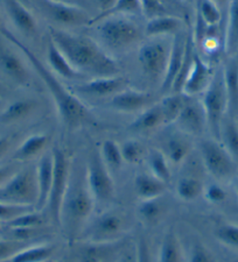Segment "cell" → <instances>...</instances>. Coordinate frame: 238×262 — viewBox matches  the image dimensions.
<instances>
[{
	"mask_svg": "<svg viewBox=\"0 0 238 262\" xmlns=\"http://www.w3.org/2000/svg\"><path fill=\"white\" fill-rule=\"evenodd\" d=\"M214 73L215 70L199 54H195L193 64L185 79L181 94L188 97L203 94L210 84Z\"/></svg>",
	"mask_w": 238,
	"mask_h": 262,
	"instance_id": "2e32d148",
	"label": "cell"
},
{
	"mask_svg": "<svg viewBox=\"0 0 238 262\" xmlns=\"http://www.w3.org/2000/svg\"><path fill=\"white\" fill-rule=\"evenodd\" d=\"M36 108V101L33 99H18L11 103L0 113V124L10 125L26 119Z\"/></svg>",
	"mask_w": 238,
	"mask_h": 262,
	"instance_id": "f1b7e54d",
	"label": "cell"
},
{
	"mask_svg": "<svg viewBox=\"0 0 238 262\" xmlns=\"http://www.w3.org/2000/svg\"><path fill=\"white\" fill-rule=\"evenodd\" d=\"M215 236L221 244L238 249V225L230 223L221 224L216 227Z\"/></svg>",
	"mask_w": 238,
	"mask_h": 262,
	"instance_id": "ee69618b",
	"label": "cell"
},
{
	"mask_svg": "<svg viewBox=\"0 0 238 262\" xmlns=\"http://www.w3.org/2000/svg\"><path fill=\"white\" fill-rule=\"evenodd\" d=\"M50 143V137L45 133L33 134L20 143L12 156V160L18 162L29 161L35 156L44 153Z\"/></svg>",
	"mask_w": 238,
	"mask_h": 262,
	"instance_id": "cb8c5ba5",
	"label": "cell"
},
{
	"mask_svg": "<svg viewBox=\"0 0 238 262\" xmlns=\"http://www.w3.org/2000/svg\"><path fill=\"white\" fill-rule=\"evenodd\" d=\"M235 190H236V193H237V197H238V180L235 183Z\"/></svg>",
	"mask_w": 238,
	"mask_h": 262,
	"instance_id": "6f0895ef",
	"label": "cell"
},
{
	"mask_svg": "<svg viewBox=\"0 0 238 262\" xmlns=\"http://www.w3.org/2000/svg\"><path fill=\"white\" fill-rule=\"evenodd\" d=\"M147 166L150 169V172L155 176L160 181L168 183L172 179L171 166H169L168 160L166 158L163 151L159 149H152L150 153L146 155Z\"/></svg>",
	"mask_w": 238,
	"mask_h": 262,
	"instance_id": "d6a6232c",
	"label": "cell"
},
{
	"mask_svg": "<svg viewBox=\"0 0 238 262\" xmlns=\"http://www.w3.org/2000/svg\"><path fill=\"white\" fill-rule=\"evenodd\" d=\"M134 248L137 262H156L154 256H153L150 244H148V242L144 236H140Z\"/></svg>",
	"mask_w": 238,
	"mask_h": 262,
	"instance_id": "681fc988",
	"label": "cell"
},
{
	"mask_svg": "<svg viewBox=\"0 0 238 262\" xmlns=\"http://www.w3.org/2000/svg\"><path fill=\"white\" fill-rule=\"evenodd\" d=\"M116 244H88L81 249L77 262H108L110 255L114 254Z\"/></svg>",
	"mask_w": 238,
	"mask_h": 262,
	"instance_id": "836d02e7",
	"label": "cell"
},
{
	"mask_svg": "<svg viewBox=\"0 0 238 262\" xmlns=\"http://www.w3.org/2000/svg\"><path fill=\"white\" fill-rule=\"evenodd\" d=\"M2 28H4V26H3V23H2V19H0V29Z\"/></svg>",
	"mask_w": 238,
	"mask_h": 262,
	"instance_id": "91938a15",
	"label": "cell"
},
{
	"mask_svg": "<svg viewBox=\"0 0 238 262\" xmlns=\"http://www.w3.org/2000/svg\"><path fill=\"white\" fill-rule=\"evenodd\" d=\"M203 196L206 201L211 203V204H221L227 200V191L219 183H210L203 189Z\"/></svg>",
	"mask_w": 238,
	"mask_h": 262,
	"instance_id": "7dc6e473",
	"label": "cell"
},
{
	"mask_svg": "<svg viewBox=\"0 0 238 262\" xmlns=\"http://www.w3.org/2000/svg\"><path fill=\"white\" fill-rule=\"evenodd\" d=\"M186 134L179 130L177 134H173L165 141L164 149L161 150L171 164H181L188 158L192 150V145Z\"/></svg>",
	"mask_w": 238,
	"mask_h": 262,
	"instance_id": "4316f807",
	"label": "cell"
},
{
	"mask_svg": "<svg viewBox=\"0 0 238 262\" xmlns=\"http://www.w3.org/2000/svg\"><path fill=\"white\" fill-rule=\"evenodd\" d=\"M201 103L206 113L208 127L210 128L216 140H220L221 127L225 113L228 112V98L224 88L222 68L215 70L210 84L203 92Z\"/></svg>",
	"mask_w": 238,
	"mask_h": 262,
	"instance_id": "52a82bcc",
	"label": "cell"
},
{
	"mask_svg": "<svg viewBox=\"0 0 238 262\" xmlns=\"http://www.w3.org/2000/svg\"><path fill=\"white\" fill-rule=\"evenodd\" d=\"M211 2H214L215 4H217V5H219V4H221V3H225L227 0H211Z\"/></svg>",
	"mask_w": 238,
	"mask_h": 262,
	"instance_id": "9f6ffc18",
	"label": "cell"
},
{
	"mask_svg": "<svg viewBox=\"0 0 238 262\" xmlns=\"http://www.w3.org/2000/svg\"><path fill=\"white\" fill-rule=\"evenodd\" d=\"M186 96L182 94H173L160 101L159 106L164 117L165 126L175 124L177 117L180 116L181 110L184 107Z\"/></svg>",
	"mask_w": 238,
	"mask_h": 262,
	"instance_id": "d590c367",
	"label": "cell"
},
{
	"mask_svg": "<svg viewBox=\"0 0 238 262\" xmlns=\"http://www.w3.org/2000/svg\"><path fill=\"white\" fill-rule=\"evenodd\" d=\"M197 16L208 27L219 26L222 20V13H221L219 5L211 0H199Z\"/></svg>",
	"mask_w": 238,
	"mask_h": 262,
	"instance_id": "b9f144b4",
	"label": "cell"
},
{
	"mask_svg": "<svg viewBox=\"0 0 238 262\" xmlns=\"http://www.w3.org/2000/svg\"><path fill=\"white\" fill-rule=\"evenodd\" d=\"M169 50L171 46H167L164 41L158 39H153L140 47L138 60L143 74L148 79H164L167 69Z\"/></svg>",
	"mask_w": 238,
	"mask_h": 262,
	"instance_id": "8fae6325",
	"label": "cell"
},
{
	"mask_svg": "<svg viewBox=\"0 0 238 262\" xmlns=\"http://www.w3.org/2000/svg\"><path fill=\"white\" fill-rule=\"evenodd\" d=\"M52 2L66 4V5H71V6H77L81 8H84L88 4V0H52Z\"/></svg>",
	"mask_w": 238,
	"mask_h": 262,
	"instance_id": "11a10c76",
	"label": "cell"
},
{
	"mask_svg": "<svg viewBox=\"0 0 238 262\" xmlns=\"http://www.w3.org/2000/svg\"><path fill=\"white\" fill-rule=\"evenodd\" d=\"M47 62H48L49 69L55 75L66 79H77L84 77L81 75L75 68L70 64V62L67 60V57L61 53L54 42L50 40L47 48Z\"/></svg>",
	"mask_w": 238,
	"mask_h": 262,
	"instance_id": "d4e9b609",
	"label": "cell"
},
{
	"mask_svg": "<svg viewBox=\"0 0 238 262\" xmlns=\"http://www.w3.org/2000/svg\"><path fill=\"white\" fill-rule=\"evenodd\" d=\"M224 50L229 57L236 56L238 53V0H231L229 6Z\"/></svg>",
	"mask_w": 238,
	"mask_h": 262,
	"instance_id": "f546056e",
	"label": "cell"
},
{
	"mask_svg": "<svg viewBox=\"0 0 238 262\" xmlns=\"http://www.w3.org/2000/svg\"><path fill=\"white\" fill-rule=\"evenodd\" d=\"M122 155L124 162L130 164H138L146 158V149L138 140H126L121 145Z\"/></svg>",
	"mask_w": 238,
	"mask_h": 262,
	"instance_id": "7bdbcfd3",
	"label": "cell"
},
{
	"mask_svg": "<svg viewBox=\"0 0 238 262\" xmlns=\"http://www.w3.org/2000/svg\"><path fill=\"white\" fill-rule=\"evenodd\" d=\"M52 151L54 158V175L49 201L46 209L48 211V214L53 223L60 226L61 206L63 203V198H65L67 192L68 185H69L71 167L69 158H68L65 150L58 147H55Z\"/></svg>",
	"mask_w": 238,
	"mask_h": 262,
	"instance_id": "ba28073f",
	"label": "cell"
},
{
	"mask_svg": "<svg viewBox=\"0 0 238 262\" xmlns=\"http://www.w3.org/2000/svg\"><path fill=\"white\" fill-rule=\"evenodd\" d=\"M12 146L11 137H0V159L4 158Z\"/></svg>",
	"mask_w": 238,
	"mask_h": 262,
	"instance_id": "f5cc1de1",
	"label": "cell"
},
{
	"mask_svg": "<svg viewBox=\"0 0 238 262\" xmlns=\"http://www.w3.org/2000/svg\"><path fill=\"white\" fill-rule=\"evenodd\" d=\"M202 182L196 177L193 176H185L179 180L176 184V195L182 201L192 202L197 200V198L203 193Z\"/></svg>",
	"mask_w": 238,
	"mask_h": 262,
	"instance_id": "8d00e7d4",
	"label": "cell"
},
{
	"mask_svg": "<svg viewBox=\"0 0 238 262\" xmlns=\"http://www.w3.org/2000/svg\"><path fill=\"white\" fill-rule=\"evenodd\" d=\"M188 262H216L215 256L205 244L195 242L189 252Z\"/></svg>",
	"mask_w": 238,
	"mask_h": 262,
	"instance_id": "f6af8a7d",
	"label": "cell"
},
{
	"mask_svg": "<svg viewBox=\"0 0 238 262\" xmlns=\"http://www.w3.org/2000/svg\"><path fill=\"white\" fill-rule=\"evenodd\" d=\"M31 209H34V208L11 205V204H7V203L0 202V222H5V223L11 222L12 219L16 218L21 213L26 212V211Z\"/></svg>",
	"mask_w": 238,
	"mask_h": 262,
	"instance_id": "c3c4849f",
	"label": "cell"
},
{
	"mask_svg": "<svg viewBox=\"0 0 238 262\" xmlns=\"http://www.w3.org/2000/svg\"><path fill=\"white\" fill-rule=\"evenodd\" d=\"M142 13L147 19L161 15H174L184 19L186 4L182 0H140Z\"/></svg>",
	"mask_w": 238,
	"mask_h": 262,
	"instance_id": "44dd1931",
	"label": "cell"
},
{
	"mask_svg": "<svg viewBox=\"0 0 238 262\" xmlns=\"http://www.w3.org/2000/svg\"><path fill=\"white\" fill-rule=\"evenodd\" d=\"M45 224V217L42 211L31 209L21 213L18 217L7 223L8 229H41Z\"/></svg>",
	"mask_w": 238,
	"mask_h": 262,
	"instance_id": "ab89813d",
	"label": "cell"
},
{
	"mask_svg": "<svg viewBox=\"0 0 238 262\" xmlns=\"http://www.w3.org/2000/svg\"><path fill=\"white\" fill-rule=\"evenodd\" d=\"M189 34L181 31L174 35V39L169 50V57L167 63V69H166L165 77L161 82V90L168 91L172 90L173 84L175 82L176 77L180 74L182 67L185 64L187 47H188Z\"/></svg>",
	"mask_w": 238,
	"mask_h": 262,
	"instance_id": "9a60e30c",
	"label": "cell"
},
{
	"mask_svg": "<svg viewBox=\"0 0 238 262\" xmlns=\"http://www.w3.org/2000/svg\"><path fill=\"white\" fill-rule=\"evenodd\" d=\"M164 205L160 198L154 200L140 201L138 206V214L140 219L148 225H154L158 224L164 215Z\"/></svg>",
	"mask_w": 238,
	"mask_h": 262,
	"instance_id": "f35d334b",
	"label": "cell"
},
{
	"mask_svg": "<svg viewBox=\"0 0 238 262\" xmlns=\"http://www.w3.org/2000/svg\"><path fill=\"white\" fill-rule=\"evenodd\" d=\"M177 129L186 135H201L207 125L202 103L194 97L186 96L184 107L175 121Z\"/></svg>",
	"mask_w": 238,
	"mask_h": 262,
	"instance_id": "5bb4252c",
	"label": "cell"
},
{
	"mask_svg": "<svg viewBox=\"0 0 238 262\" xmlns=\"http://www.w3.org/2000/svg\"><path fill=\"white\" fill-rule=\"evenodd\" d=\"M182 2H184L185 4H189V3H193L194 0H182Z\"/></svg>",
	"mask_w": 238,
	"mask_h": 262,
	"instance_id": "680465c9",
	"label": "cell"
},
{
	"mask_svg": "<svg viewBox=\"0 0 238 262\" xmlns=\"http://www.w3.org/2000/svg\"><path fill=\"white\" fill-rule=\"evenodd\" d=\"M21 2H24V3H25V2H29V0H21Z\"/></svg>",
	"mask_w": 238,
	"mask_h": 262,
	"instance_id": "94428289",
	"label": "cell"
},
{
	"mask_svg": "<svg viewBox=\"0 0 238 262\" xmlns=\"http://www.w3.org/2000/svg\"><path fill=\"white\" fill-rule=\"evenodd\" d=\"M202 161L207 171L216 180L231 179L236 171V161L216 139H206L200 145Z\"/></svg>",
	"mask_w": 238,
	"mask_h": 262,
	"instance_id": "30bf717a",
	"label": "cell"
},
{
	"mask_svg": "<svg viewBox=\"0 0 238 262\" xmlns=\"http://www.w3.org/2000/svg\"><path fill=\"white\" fill-rule=\"evenodd\" d=\"M167 183L156 179L151 172H142L134 179V190L140 201L154 200L164 195Z\"/></svg>",
	"mask_w": 238,
	"mask_h": 262,
	"instance_id": "484cf974",
	"label": "cell"
},
{
	"mask_svg": "<svg viewBox=\"0 0 238 262\" xmlns=\"http://www.w3.org/2000/svg\"><path fill=\"white\" fill-rule=\"evenodd\" d=\"M0 202L35 209L37 202L36 167L19 169L10 180L0 185Z\"/></svg>",
	"mask_w": 238,
	"mask_h": 262,
	"instance_id": "5b68a950",
	"label": "cell"
},
{
	"mask_svg": "<svg viewBox=\"0 0 238 262\" xmlns=\"http://www.w3.org/2000/svg\"><path fill=\"white\" fill-rule=\"evenodd\" d=\"M96 201L88 187L86 175L73 176L63 198L60 214V226L65 231L67 238H80L84 227L90 221Z\"/></svg>",
	"mask_w": 238,
	"mask_h": 262,
	"instance_id": "3957f363",
	"label": "cell"
},
{
	"mask_svg": "<svg viewBox=\"0 0 238 262\" xmlns=\"http://www.w3.org/2000/svg\"><path fill=\"white\" fill-rule=\"evenodd\" d=\"M142 13V5H140V0H117L114 6L111 10L106 12L103 14H98L89 21L88 26H95L97 23L101 20L110 18V16H117V15H132Z\"/></svg>",
	"mask_w": 238,
	"mask_h": 262,
	"instance_id": "e575fe53",
	"label": "cell"
},
{
	"mask_svg": "<svg viewBox=\"0 0 238 262\" xmlns=\"http://www.w3.org/2000/svg\"><path fill=\"white\" fill-rule=\"evenodd\" d=\"M160 126H165L164 117L158 104H153L147 108L143 110L142 113L131 122L129 129L135 133L152 132Z\"/></svg>",
	"mask_w": 238,
	"mask_h": 262,
	"instance_id": "83f0119b",
	"label": "cell"
},
{
	"mask_svg": "<svg viewBox=\"0 0 238 262\" xmlns=\"http://www.w3.org/2000/svg\"><path fill=\"white\" fill-rule=\"evenodd\" d=\"M100 154L103 159L104 163L106 164L110 170H116L122 167L123 162V155H122V149L121 145H118L116 141L111 140V139H108V140L103 141L101 146Z\"/></svg>",
	"mask_w": 238,
	"mask_h": 262,
	"instance_id": "60d3db41",
	"label": "cell"
},
{
	"mask_svg": "<svg viewBox=\"0 0 238 262\" xmlns=\"http://www.w3.org/2000/svg\"><path fill=\"white\" fill-rule=\"evenodd\" d=\"M222 70L228 98V112L236 115L238 113V58L236 56L229 57Z\"/></svg>",
	"mask_w": 238,
	"mask_h": 262,
	"instance_id": "603a6c76",
	"label": "cell"
},
{
	"mask_svg": "<svg viewBox=\"0 0 238 262\" xmlns=\"http://www.w3.org/2000/svg\"><path fill=\"white\" fill-rule=\"evenodd\" d=\"M184 253L182 246L175 232L169 230L166 232L160 245L159 255L156 262H182Z\"/></svg>",
	"mask_w": 238,
	"mask_h": 262,
	"instance_id": "4dcf8cb0",
	"label": "cell"
},
{
	"mask_svg": "<svg viewBox=\"0 0 238 262\" xmlns=\"http://www.w3.org/2000/svg\"><path fill=\"white\" fill-rule=\"evenodd\" d=\"M0 71L20 85H27L31 79V75L25 62L13 49H11L2 40H0Z\"/></svg>",
	"mask_w": 238,
	"mask_h": 262,
	"instance_id": "ac0fdd59",
	"label": "cell"
},
{
	"mask_svg": "<svg viewBox=\"0 0 238 262\" xmlns=\"http://www.w3.org/2000/svg\"><path fill=\"white\" fill-rule=\"evenodd\" d=\"M116 3H117V0H96L97 6H98V8L101 10L100 14L106 13V12L111 10Z\"/></svg>",
	"mask_w": 238,
	"mask_h": 262,
	"instance_id": "db71d44e",
	"label": "cell"
},
{
	"mask_svg": "<svg viewBox=\"0 0 238 262\" xmlns=\"http://www.w3.org/2000/svg\"><path fill=\"white\" fill-rule=\"evenodd\" d=\"M55 253V246L50 244H40L26 246L12 257L10 262H48Z\"/></svg>",
	"mask_w": 238,
	"mask_h": 262,
	"instance_id": "1f68e13d",
	"label": "cell"
},
{
	"mask_svg": "<svg viewBox=\"0 0 238 262\" xmlns=\"http://www.w3.org/2000/svg\"><path fill=\"white\" fill-rule=\"evenodd\" d=\"M86 179L96 203L108 204L114 197V182L98 150H92L88 158Z\"/></svg>",
	"mask_w": 238,
	"mask_h": 262,
	"instance_id": "9c48e42d",
	"label": "cell"
},
{
	"mask_svg": "<svg viewBox=\"0 0 238 262\" xmlns=\"http://www.w3.org/2000/svg\"><path fill=\"white\" fill-rule=\"evenodd\" d=\"M2 2L12 23L20 32L29 35L36 33V20L24 2L21 0H2Z\"/></svg>",
	"mask_w": 238,
	"mask_h": 262,
	"instance_id": "ffe728a7",
	"label": "cell"
},
{
	"mask_svg": "<svg viewBox=\"0 0 238 262\" xmlns=\"http://www.w3.org/2000/svg\"><path fill=\"white\" fill-rule=\"evenodd\" d=\"M54 175V158L53 151H46L42 154L36 166L37 181V202L35 210L44 211L48 204L50 190L53 184Z\"/></svg>",
	"mask_w": 238,
	"mask_h": 262,
	"instance_id": "d6986e66",
	"label": "cell"
},
{
	"mask_svg": "<svg viewBox=\"0 0 238 262\" xmlns=\"http://www.w3.org/2000/svg\"><path fill=\"white\" fill-rule=\"evenodd\" d=\"M116 262H137V256H135V248L126 249V251L122 252L121 255L118 256Z\"/></svg>",
	"mask_w": 238,
	"mask_h": 262,
	"instance_id": "816d5d0a",
	"label": "cell"
},
{
	"mask_svg": "<svg viewBox=\"0 0 238 262\" xmlns=\"http://www.w3.org/2000/svg\"><path fill=\"white\" fill-rule=\"evenodd\" d=\"M40 13L50 23L58 26H84L89 24L90 16L84 8L66 5L52 0H33Z\"/></svg>",
	"mask_w": 238,
	"mask_h": 262,
	"instance_id": "7c38bea8",
	"label": "cell"
},
{
	"mask_svg": "<svg viewBox=\"0 0 238 262\" xmlns=\"http://www.w3.org/2000/svg\"><path fill=\"white\" fill-rule=\"evenodd\" d=\"M129 86V81L123 76H108V77H95L74 88L76 94L91 97V98H105L116 96Z\"/></svg>",
	"mask_w": 238,
	"mask_h": 262,
	"instance_id": "4fadbf2b",
	"label": "cell"
},
{
	"mask_svg": "<svg viewBox=\"0 0 238 262\" xmlns=\"http://www.w3.org/2000/svg\"><path fill=\"white\" fill-rule=\"evenodd\" d=\"M126 218L117 210H106L90 219L80 238L87 244H117L126 232Z\"/></svg>",
	"mask_w": 238,
	"mask_h": 262,
	"instance_id": "8992f818",
	"label": "cell"
},
{
	"mask_svg": "<svg viewBox=\"0 0 238 262\" xmlns=\"http://www.w3.org/2000/svg\"><path fill=\"white\" fill-rule=\"evenodd\" d=\"M26 245V243L16 242V240L6 238L0 239V262L11 260L16 253L21 251Z\"/></svg>",
	"mask_w": 238,
	"mask_h": 262,
	"instance_id": "bcb514c9",
	"label": "cell"
},
{
	"mask_svg": "<svg viewBox=\"0 0 238 262\" xmlns=\"http://www.w3.org/2000/svg\"><path fill=\"white\" fill-rule=\"evenodd\" d=\"M97 33L105 48L121 52L132 47L143 39L144 29L125 15L110 16L97 23Z\"/></svg>",
	"mask_w": 238,
	"mask_h": 262,
	"instance_id": "277c9868",
	"label": "cell"
},
{
	"mask_svg": "<svg viewBox=\"0 0 238 262\" xmlns=\"http://www.w3.org/2000/svg\"><path fill=\"white\" fill-rule=\"evenodd\" d=\"M153 100H154V97L151 92L126 88L125 90L113 96L109 105L114 111L134 113L151 106V105H153Z\"/></svg>",
	"mask_w": 238,
	"mask_h": 262,
	"instance_id": "e0dca14e",
	"label": "cell"
},
{
	"mask_svg": "<svg viewBox=\"0 0 238 262\" xmlns=\"http://www.w3.org/2000/svg\"><path fill=\"white\" fill-rule=\"evenodd\" d=\"M185 20L174 15H161L147 19L144 33L151 39H158L161 36L172 35L182 31Z\"/></svg>",
	"mask_w": 238,
	"mask_h": 262,
	"instance_id": "7402d4cb",
	"label": "cell"
},
{
	"mask_svg": "<svg viewBox=\"0 0 238 262\" xmlns=\"http://www.w3.org/2000/svg\"><path fill=\"white\" fill-rule=\"evenodd\" d=\"M0 34L5 36L12 43L15 45L27 57L34 70L39 75L41 81L45 83L47 90H48L54 101L55 107H56L60 120L67 128L74 130L92 124L93 120H95L92 113L89 111V108L80 100V98H77L73 92H70L63 85V83L58 79L57 75H55L48 67L45 66V63L31 49L16 39L13 34L8 32L6 28L0 29Z\"/></svg>",
	"mask_w": 238,
	"mask_h": 262,
	"instance_id": "6da1fadb",
	"label": "cell"
},
{
	"mask_svg": "<svg viewBox=\"0 0 238 262\" xmlns=\"http://www.w3.org/2000/svg\"><path fill=\"white\" fill-rule=\"evenodd\" d=\"M18 170L19 169L14 164H4V166H0V185H3L5 182L10 180Z\"/></svg>",
	"mask_w": 238,
	"mask_h": 262,
	"instance_id": "f907efd6",
	"label": "cell"
},
{
	"mask_svg": "<svg viewBox=\"0 0 238 262\" xmlns=\"http://www.w3.org/2000/svg\"><path fill=\"white\" fill-rule=\"evenodd\" d=\"M49 35L70 64L83 76L108 77L119 73L117 62L90 37L49 27Z\"/></svg>",
	"mask_w": 238,
	"mask_h": 262,
	"instance_id": "7a4b0ae2",
	"label": "cell"
},
{
	"mask_svg": "<svg viewBox=\"0 0 238 262\" xmlns=\"http://www.w3.org/2000/svg\"><path fill=\"white\" fill-rule=\"evenodd\" d=\"M236 262H238V260H237V261H236Z\"/></svg>",
	"mask_w": 238,
	"mask_h": 262,
	"instance_id": "6125c7cd",
	"label": "cell"
},
{
	"mask_svg": "<svg viewBox=\"0 0 238 262\" xmlns=\"http://www.w3.org/2000/svg\"><path fill=\"white\" fill-rule=\"evenodd\" d=\"M220 139L228 153L235 161H238V122L231 119L223 120Z\"/></svg>",
	"mask_w": 238,
	"mask_h": 262,
	"instance_id": "74e56055",
	"label": "cell"
}]
</instances>
